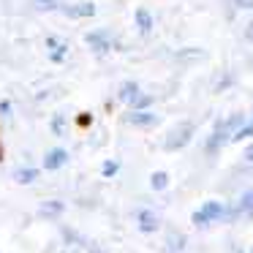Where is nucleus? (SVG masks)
Here are the masks:
<instances>
[{"label": "nucleus", "mask_w": 253, "mask_h": 253, "mask_svg": "<svg viewBox=\"0 0 253 253\" xmlns=\"http://www.w3.org/2000/svg\"><path fill=\"white\" fill-rule=\"evenodd\" d=\"M223 215H226V207L220 202H204L202 207L191 215V220L196 226H207V223H212V220H220Z\"/></svg>", "instance_id": "nucleus-1"}, {"label": "nucleus", "mask_w": 253, "mask_h": 253, "mask_svg": "<svg viewBox=\"0 0 253 253\" xmlns=\"http://www.w3.org/2000/svg\"><path fill=\"white\" fill-rule=\"evenodd\" d=\"M139 229L144 231V234H153L155 229H158V215L153 212V210H139Z\"/></svg>", "instance_id": "nucleus-7"}, {"label": "nucleus", "mask_w": 253, "mask_h": 253, "mask_svg": "<svg viewBox=\"0 0 253 253\" xmlns=\"http://www.w3.org/2000/svg\"><path fill=\"white\" fill-rule=\"evenodd\" d=\"M242 210H248V212L253 210V188H251V191H248L245 196L240 199V204H237V212H242Z\"/></svg>", "instance_id": "nucleus-17"}, {"label": "nucleus", "mask_w": 253, "mask_h": 253, "mask_svg": "<svg viewBox=\"0 0 253 253\" xmlns=\"http://www.w3.org/2000/svg\"><path fill=\"white\" fill-rule=\"evenodd\" d=\"M139 93H142V90H139L136 82H123L120 90H117V101H123V104H131V101L136 98Z\"/></svg>", "instance_id": "nucleus-10"}, {"label": "nucleus", "mask_w": 253, "mask_h": 253, "mask_svg": "<svg viewBox=\"0 0 253 253\" xmlns=\"http://www.w3.org/2000/svg\"><path fill=\"white\" fill-rule=\"evenodd\" d=\"M33 3L36 11H55V8H60V0H30Z\"/></svg>", "instance_id": "nucleus-15"}, {"label": "nucleus", "mask_w": 253, "mask_h": 253, "mask_svg": "<svg viewBox=\"0 0 253 253\" xmlns=\"http://www.w3.org/2000/svg\"><path fill=\"white\" fill-rule=\"evenodd\" d=\"M79 126H90V115H82V117H79Z\"/></svg>", "instance_id": "nucleus-25"}, {"label": "nucleus", "mask_w": 253, "mask_h": 253, "mask_svg": "<svg viewBox=\"0 0 253 253\" xmlns=\"http://www.w3.org/2000/svg\"><path fill=\"white\" fill-rule=\"evenodd\" d=\"M52 133H57V136L63 133V120H60V117H55V120H52Z\"/></svg>", "instance_id": "nucleus-21"}, {"label": "nucleus", "mask_w": 253, "mask_h": 253, "mask_svg": "<svg viewBox=\"0 0 253 253\" xmlns=\"http://www.w3.org/2000/svg\"><path fill=\"white\" fill-rule=\"evenodd\" d=\"M253 136V123H245V126H240L234 131V136H231V142H242V139H251Z\"/></svg>", "instance_id": "nucleus-16"}, {"label": "nucleus", "mask_w": 253, "mask_h": 253, "mask_svg": "<svg viewBox=\"0 0 253 253\" xmlns=\"http://www.w3.org/2000/svg\"><path fill=\"white\" fill-rule=\"evenodd\" d=\"M251 215H253V210H251Z\"/></svg>", "instance_id": "nucleus-26"}, {"label": "nucleus", "mask_w": 253, "mask_h": 253, "mask_svg": "<svg viewBox=\"0 0 253 253\" xmlns=\"http://www.w3.org/2000/svg\"><path fill=\"white\" fill-rule=\"evenodd\" d=\"M128 123H131V126H136V128H153L155 123H158V117L153 115V112H131V115H128Z\"/></svg>", "instance_id": "nucleus-6"}, {"label": "nucleus", "mask_w": 253, "mask_h": 253, "mask_svg": "<svg viewBox=\"0 0 253 253\" xmlns=\"http://www.w3.org/2000/svg\"><path fill=\"white\" fill-rule=\"evenodd\" d=\"M117 171H120V164H117V161H106L104 169H101V174H104V177H115Z\"/></svg>", "instance_id": "nucleus-19"}, {"label": "nucleus", "mask_w": 253, "mask_h": 253, "mask_svg": "<svg viewBox=\"0 0 253 253\" xmlns=\"http://www.w3.org/2000/svg\"><path fill=\"white\" fill-rule=\"evenodd\" d=\"M66 52H68V49H66V44H63V46H60V44H57V46H55V49H52V55H49V60H52V63H63V60H66Z\"/></svg>", "instance_id": "nucleus-18"}, {"label": "nucleus", "mask_w": 253, "mask_h": 253, "mask_svg": "<svg viewBox=\"0 0 253 253\" xmlns=\"http://www.w3.org/2000/svg\"><path fill=\"white\" fill-rule=\"evenodd\" d=\"M60 11L66 14V17H71V19H79V17H93L95 14V3H63L60 6Z\"/></svg>", "instance_id": "nucleus-5"}, {"label": "nucleus", "mask_w": 253, "mask_h": 253, "mask_svg": "<svg viewBox=\"0 0 253 253\" xmlns=\"http://www.w3.org/2000/svg\"><path fill=\"white\" fill-rule=\"evenodd\" d=\"M68 161V153L63 147H55V150H49V153H46V158H44V166L49 171H55V169H60L63 164H66Z\"/></svg>", "instance_id": "nucleus-8"}, {"label": "nucleus", "mask_w": 253, "mask_h": 253, "mask_svg": "<svg viewBox=\"0 0 253 253\" xmlns=\"http://www.w3.org/2000/svg\"><path fill=\"white\" fill-rule=\"evenodd\" d=\"M169 245H171V248H174V251H177V248H182V245H185V240L174 234V237H169Z\"/></svg>", "instance_id": "nucleus-22"}, {"label": "nucleus", "mask_w": 253, "mask_h": 253, "mask_svg": "<svg viewBox=\"0 0 253 253\" xmlns=\"http://www.w3.org/2000/svg\"><path fill=\"white\" fill-rule=\"evenodd\" d=\"M153 104H155V98H153V95H147V93H139V95H136V98H133L128 106H131L133 112H147Z\"/></svg>", "instance_id": "nucleus-12"}, {"label": "nucleus", "mask_w": 253, "mask_h": 253, "mask_svg": "<svg viewBox=\"0 0 253 253\" xmlns=\"http://www.w3.org/2000/svg\"><path fill=\"white\" fill-rule=\"evenodd\" d=\"M41 177V171L36 169V166H22V169L14 171V180L19 182V185H30V182H36Z\"/></svg>", "instance_id": "nucleus-9"}, {"label": "nucleus", "mask_w": 253, "mask_h": 253, "mask_svg": "<svg viewBox=\"0 0 253 253\" xmlns=\"http://www.w3.org/2000/svg\"><path fill=\"white\" fill-rule=\"evenodd\" d=\"M251 115H253V112H251Z\"/></svg>", "instance_id": "nucleus-27"}, {"label": "nucleus", "mask_w": 253, "mask_h": 253, "mask_svg": "<svg viewBox=\"0 0 253 253\" xmlns=\"http://www.w3.org/2000/svg\"><path fill=\"white\" fill-rule=\"evenodd\" d=\"M234 6L242 11H253V0H234Z\"/></svg>", "instance_id": "nucleus-20"}, {"label": "nucleus", "mask_w": 253, "mask_h": 253, "mask_svg": "<svg viewBox=\"0 0 253 253\" xmlns=\"http://www.w3.org/2000/svg\"><path fill=\"white\" fill-rule=\"evenodd\" d=\"M223 142H231V128L226 126V120H220L218 126H215V131L210 133V139H207V153L210 155L218 153V150L223 147Z\"/></svg>", "instance_id": "nucleus-3"}, {"label": "nucleus", "mask_w": 253, "mask_h": 253, "mask_svg": "<svg viewBox=\"0 0 253 253\" xmlns=\"http://www.w3.org/2000/svg\"><path fill=\"white\" fill-rule=\"evenodd\" d=\"M193 131H196V126L193 123H180V126H174L169 131V136H166V150H180L185 147L188 142H191Z\"/></svg>", "instance_id": "nucleus-2"}, {"label": "nucleus", "mask_w": 253, "mask_h": 253, "mask_svg": "<svg viewBox=\"0 0 253 253\" xmlns=\"http://www.w3.org/2000/svg\"><path fill=\"white\" fill-rule=\"evenodd\" d=\"M150 188L153 191H166L169 188V174L166 171H153L150 174Z\"/></svg>", "instance_id": "nucleus-14"}, {"label": "nucleus", "mask_w": 253, "mask_h": 253, "mask_svg": "<svg viewBox=\"0 0 253 253\" xmlns=\"http://www.w3.org/2000/svg\"><path fill=\"white\" fill-rule=\"evenodd\" d=\"M245 39H248V41H253V22H248V28H245Z\"/></svg>", "instance_id": "nucleus-24"}, {"label": "nucleus", "mask_w": 253, "mask_h": 253, "mask_svg": "<svg viewBox=\"0 0 253 253\" xmlns=\"http://www.w3.org/2000/svg\"><path fill=\"white\" fill-rule=\"evenodd\" d=\"M87 41L90 46H93L98 55H106V52L112 49V36H109V30H93V33H87Z\"/></svg>", "instance_id": "nucleus-4"}, {"label": "nucleus", "mask_w": 253, "mask_h": 253, "mask_svg": "<svg viewBox=\"0 0 253 253\" xmlns=\"http://www.w3.org/2000/svg\"><path fill=\"white\" fill-rule=\"evenodd\" d=\"M133 19H136V28L139 33L147 36L150 30H153V14L147 11V8H136V14H133Z\"/></svg>", "instance_id": "nucleus-11"}, {"label": "nucleus", "mask_w": 253, "mask_h": 253, "mask_svg": "<svg viewBox=\"0 0 253 253\" xmlns=\"http://www.w3.org/2000/svg\"><path fill=\"white\" fill-rule=\"evenodd\" d=\"M245 161H248V164H253V144H248V147H245Z\"/></svg>", "instance_id": "nucleus-23"}, {"label": "nucleus", "mask_w": 253, "mask_h": 253, "mask_svg": "<svg viewBox=\"0 0 253 253\" xmlns=\"http://www.w3.org/2000/svg\"><path fill=\"white\" fill-rule=\"evenodd\" d=\"M63 202L60 199H49V202H41V215H49V218H55V215L63 212Z\"/></svg>", "instance_id": "nucleus-13"}]
</instances>
